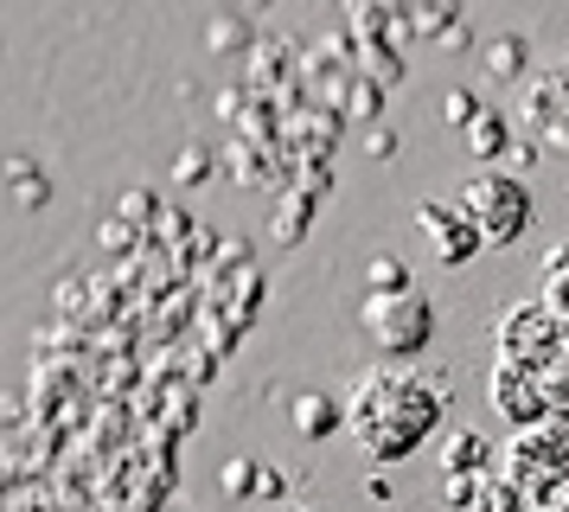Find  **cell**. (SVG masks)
<instances>
[{
    "label": "cell",
    "instance_id": "obj_13",
    "mask_svg": "<svg viewBox=\"0 0 569 512\" xmlns=\"http://www.w3.org/2000/svg\"><path fill=\"white\" fill-rule=\"evenodd\" d=\"M365 288H371V295H378V288H410V269H403L397 256H378V263L365 269Z\"/></svg>",
    "mask_w": 569,
    "mask_h": 512
},
{
    "label": "cell",
    "instance_id": "obj_8",
    "mask_svg": "<svg viewBox=\"0 0 569 512\" xmlns=\"http://www.w3.org/2000/svg\"><path fill=\"white\" fill-rule=\"evenodd\" d=\"M416 230H422V244L436 250V263H448V269H461V263H473L480 256V225L467 218L461 205H448V199H422L416 205Z\"/></svg>",
    "mask_w": 569,
    "mask_h": 512
},
{
    "label": "cell",
    "instance_id": "obj_4",
    "mask_svg": "<svg viewBox=\"0 0 569 512\" xmlns=\"http://www.w3.org/2000/svg\"><path fill=\"white\" fill-rule=\"evenodd\" d=\"M499 474H512L525 493L550 500L557 486L569 481V423H531V430H512L506 455H499Z\"/></svg>",
    "mask_w": 569,
    "mask_h": 512
},
{
    "label": "cell",
    "instance_id": "obj_5",
    "mask_svg": "<svg viewBox=\"0 0 569 512\" xmlns=\"http://www.w3.org/2000/svg\"><path fill=\"white\" fill-rule=\"evenodd\" d=\"M492 346H499V358H518L531 372H550L569 346V321L550 302H518L492 321Z\"/></svg>",
    "mask_w": 569,
    "mask_h": 512
},
{
    "label": "cell",
    "instance_id": "obj_3",
    "mask_svg": "<svg viewBox=\"0 0 569 512\" xmlns=\"http://www.w3.org/2000/svg\"><path fill=\"white\" fill-rule=\"evenodd\" d=\"M455 205L480 225L487 244H518L525 225H531V186L518 174H506V167H480V174L455 193Z\"/></svg>",
    "mask_w": 569,
    "mask_h": 512
},
{
    "label": "cell",
    "instance_id": "obj_6",
    "mask_svg": "<svg viewBox=\"0 0 569 512\" xmlns=\"http://www.w3.org/2000/svg\"><path fill=\"white\" fill-rule=\"evenodd\" d=\"M512 128H525V141L543 154H563L569 160V71H538L525 77L512 109Z\"/></svg>",
    "mask_w": 569,
    "mask_h": 512
},
{
    "label": "cell",
    "instance_id": "obj_10",
    "mask_svg": "<svg viewBox=\"0 0 569 512\" xmlns=\"http://www.w3.org/2000/svg\"><path fill=\"white\" fill-rule=\"evenodd\" d=\"M492 449H487V435H473V430H448V442H441V474H487L492 467Z\"/></svg>",
    "mask_w": 569,
    "mask_h": 512
},
{
    "label": "cell",
    "instance_id": "obj_16",
    "mask_svg": "<svg viewBox=\"0 0 569 512\" xmlns=\"http://www.w3.org/2000/svg\"><path fill=\"white\" fill-rule=\"evenodd\" d=\"M543 512H569V481L557 486V493H550V500H543Z\"/></svg>",
    "mask_w": 569,
    "mask_h": 512
},
{
    "label": "cell",
    "instance_id": "obj_14",
    "mask_svg": "<svg viewBox=\"0 0 569 512\" xmlns=\"http://www.w3.org/2000/svg\"><path fill=\"white\" fill-rule=\"evenodd\" d=\"M518 51H525V46H518V39H506V46H492V58H487V65H492L499 77H518V65H525Z\"/></svg>",
    "mask_w": 569,
    "mask_h": 512
},
{
    "label": "cell",
    "instance_id": "obj_2",
    "mask_svg": "<svg viewBox=\"0 0 569 512\" xmlns=\"http://www.w3.org/2000/svg\"><path fill=\"white\" fill-rule=\"evenodd\" d=\"M359 327L385 358L416 365V358L429 353V339H436V307H429V295H422L416 282L410 288H378V295H365Z\"/></svg>",
    "mask_w": 569,
    "mask_h": 512
},
{
    "label": "cell",
    "instance_id": "obj_7",
    "mask_svg": "<svg viewBox=\"0 0 569 512\" xmlns=\"http://www.w3.org/2000/svg\"><path fill=\"white\" fill-rule=\"evenodd\" d=\"M487 404L512 423V430H531V423H550V397H543V372L518 365V358H492L487 372Z\"/></svg>",
    "mask_w": 569,
    "mask_h": 512
},
{
    "label": "cell",
    "instance_id": "obj_9",
    "mask_svg": "<svg viewBox=\"0 0 569 512\" xmlns=\"http://www.w3.org/2000/svg\"><path fill=\"white\" fill-rule=\"evenodd\" d=\"M473 512H543V500L538 493H525L512 474L487 467V474H480V500H473Z\"/></svg>",
    "mask_w": 569,
    "mask_h": 512
},
{
    "label": "cell",
    "instance_id": "obj_11",
    "mask_svg": "<svg viewBox=\"0 0 569 512\" xmlns=\"http://www.w3.org/2000/svg\"><path fill=\"white\" fill-rule=\"evenodd\" d=\"M506 135H512V128H506V116H499V109H480V116L467 122V141H473V154H487V160L506 148Z\"/></svg>",
    "mask_w": 569,
    "mask_h": 512
},
{
    "label": "cell",
    "instance_id": "obj_12",
    "mask_svg": "<svg viewBox=\"0 0 569 512\" xmlns=\"http://www.w3.org/2000/svg\"><path fill=\"white\" fill-rule=\"evenodd\" d=\"M339 423H346V410H333L327 397H301V404H295V430L327 435V430H339Z\"/></svg>",
    "mask_w": 569,
    "mask_h": 512
},
{
    "label": "cell",
    "instance_id": "obj_1",
    "mask_svg": "<svg viewBox=\"0 0 569 512\" xmlns=\"http://www.w3.org/2000/svg\"><path fill=\"white\" fill-rule=\"evenodd\" d=\"M441 410H448V384L436 372H422V365H371L359 384H352V397H346V430L359 442L371 461H403L416 455L429 435L441 430Z\"/></svg>",
    "mask_w": 569,
    "mask_h": 512
},
{
    "label": "cell",
    "instance_id": "obj_17",
    "mask_svg": "<svg viewBox=\"0 0 569 512\" xmlns=\"http://www.w3.org/2000/svg\"><path fill=\"white\" fill-rule=\"evenodd\" d=\"M563 71H569V65H563Z\"/></svg>",
    "mask_w": 569,
    "mask_h": 512
},
{
    "label": "cell",
    "instance_id": "obj_18",
    "mask_svg": "<svg viewBox=\"0 0 569 512\" xmlns=\"http://www.w3.org/2000/svg\"><path fill=\"white\" fill-rule=\"evenodd\" d=\"M282 512H288V506H282Z\"/></svg>",
    "mask_w": 569,
    "mask_h": 512
},
{
    "label": "cell",
    "instance_id": "obj_15",
    "mask_svg": "<svg viewBox=\"0 0 569 512\" xmlns=\"http://www.w3.org/2000/svg\"><path fill=\"white\" fill-rule=\"evenodd\" d=\"M473 116H480V109H473V97H467V90H455V97H448V122H473Z\"/></svg>",
    "mask_w": 569,
    "mask_h": 512
}]
</instances>
